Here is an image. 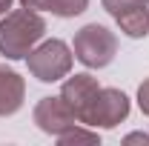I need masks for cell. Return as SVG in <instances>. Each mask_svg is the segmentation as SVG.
<instances>
[{
    "instance_id": "cell-1",
    "label": "cell",
    "mask_w": 149,
    "mask_h": 146,
    "mask_svg": "<svg viewBox=\"0 0 149 146\" xmlns=\"http://www.w3.org/2000/svg\"><path fill=\"white\" fill-rule=\"evenodd\" d=\"M46 35V20L40 17L35 9H17V12H6L0 20V55L9 60H23L29 52Z\"/></svg>"
},
{
    "instance_id": "cell-2",
    "label": "cell",
    "mask_w": 149,
    "mask_h": 146,
    "mask_svg": "<svg viewBox=\"0 0 149 146\" xmlns=\"http://www.w3.org/2000/svg\"><path fill=\"white\" fill-rule=\"evenodd\" d=\"M72 52L86 69H106L118 55V35L100 23H86L74 35Z\"/></svg>"
},
{
    "instance_id": "cell-3",
    "label": "cell",
    "mask_w": 149,
    "mask_h": 146,
    "mask_svg": "<svg viewBox=\"0 0 149 146\" xmlns=\"http://www.w3.org/2000/svg\"><path fill=\"white\" fill-rule=\"evenodd\" d=\"M72 60H74V52L63 40L52 37V40L37 43L29 52L26 66H29V74L37 77L40 83H57V80H63L72 72Z\"/></svg>"
},
{
    "instance_id": "cell-4",
    "label": "cell",
    "mask_w": 149,
    "mask_h": 146,
    "mask_svg": "<svg viewBox=\"0 0 149 146\" xmlns=\"http://www.w3.org/2000/svg\"><path fill=\"white\" fill-rule=\"evenodd\" d=\"M129 97L123 95L120 89H112V86H100L97 92V97H95L92 109L86 115V120H83V126H100V129H115L118 123H123L126 117H129Z\"/></svg>"
},
{
    "instance_id": "cell-5",
    "label": "cell",
    "mask_w": 149,
    "mask_h": 146,
    "mask_svg": "<svg viewBox=\"0 0 149 146\" xmlns=\"http://www.w3.org/2000/svg\"><path fill=\"white\" fill-rule=\"evenodd\" d=\"M120 32L132 40L149 35V0H100Z\"/></svg>"
},
{
    "instance_id": "cell-6",
    "label": "cell",
    "mask_w": 149,
    "mask_h": 146,
    "mask_svg": "<svg viewBox=\"0 0 149 146\" xmlns=\"http://www.w3.org/2000/svg\"><path fill=\"white\" fill-rule=\"evenodd\" d=\"M32 117H35V123L40 132H46V135H63L66 129H72L74 123H80L77 117H74V112L63 103V97L57 95V97H40L37 100L35 112H32Z\"/></svg>"
},
{
    "instance_id": "cell-7",
    "label": "cell",
    "mask_w": 149,
    "mask_h": 146,
    "mask_svg": "<svg viewBox=\"0 0 149 146\" xmlns=\"http://www.w3.org/2000/svg\"><path fill=\"white\" fill-rule=\"evenodd\" d=\"M97 92H100L97 77H92L89 72H80V74H72V77L63 83L60 97H63V103L74 112V117L83 123L86 115H89V109H92V103H95V97H97Z\"/></svg>"
},
{
    "instance_id": "cell-8",
    "label": "cell",
    "mask_w": 149,
    "mask_h": 146,
    "mask_svg": "<svg viewBox=\"0 0 149 146\" xmlns=\"http://www.w3.org/2000/svg\"><path fill=\"white\" fill-rule=\"evenodd\" d=\"M23 100H26L23 77L12 69H6V66H0V117H9V115L20 112Z\"/></svg>"
},
{
    "instance_id": "cell-9",
    "label": "cell",
    "mask_w": 149,
    "mask_h": 146,
    "mask_svg": "<svg viewBox=\"0 0 149 146\" xmlns=\"http://www.w3.org/2000/svg\"><path fill=\"white\" fill-rule=\"evenodd\" d=\"M55 140L63 143V146H69V143H100V135H97L95 129H83V123H74V126L66 129L63 135H57Z\"/></svg>"
},
{
    "instance_id": "cell-10",
    "label": "cell",
    "mask_w": 149,
    "mask_h": 146,
    "mask_svg": "<svg viewBox=\"0 0 149 146\" xmlns=\"http://www.w3.org/2000/svg\"><path fill=\"white\" fill-rule=\"evenodd\" d=\"M89 9V0H52L49 3V12L55 15V17H77V15H83Z\"/></svg>"
},
{
    "instance_id": "cell-11",
    "label": "cell",
    "mask_w": 149,
    "mask_h": 146,
    "mask_svg": "<svg viewBox=\"0 0 149 146\" xmlns=\"http://www.w3.org/2000/svg\"><path fill=\"white\" fill-rule=\"evenodd\" d=\"M138 106H141V112L149 117V77L138 86Z\"/></svg>"
},
{
    "instance_id": "cell-12",
    "label": "cell",
    "mask_w": 149,
    "mask_h": 146,
    "mask_svg": "<svg viewBox=\"0 0 149 146\" xmlns=\"http://www.w3.org/2000/svg\"><path fill=\"white\" fill-rule=\"evenodd\" d=\"M49 3H52V0H20V6H26V9H35V12H40V9H49Z\"/></svg>"
},
{
    "instance_id": "cell-13",
    "label": "cell",
    "mask_w": 149,
    "mask_h": 146,
    "mask_svg": "<svg viewBox=\"0 0 149 146\" xmlns=\"http://www.w3.org/2000/svg\"><path fill=\"white\" fill-rule=\"evenodd\" d=\"M123 143H149V135L146 132H132L123 138Z\"/></svg>"
},
{
    "instance_id": "cell-14",
    "label": "cell",
    "mask_w": 149,
    "mask_h": 146,
    "mask_svg": "<svg viewBox=\"0 0 149 146\" xmlns=\"http://www.w3.org/2000/svg\"><path fill=\"white\" fill-rule=\"evenodd\" d=\"M12 3H15V0H0V15H6V12L12 9Z\"/></svg>"
}]
</instances>
